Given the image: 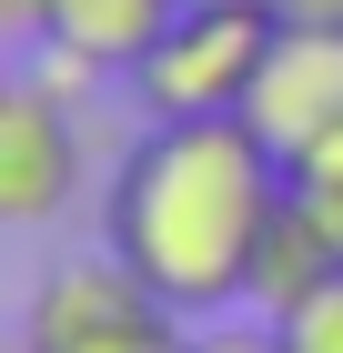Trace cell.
Here are the masks:
<instances>
[{
  "instance_id": "6da1fadb",
  "label": "cell",
  "mask_w": 343,
  "mask_h": 353,
  "mask_svg": "<svg viewBox=\"0 0 343 353\" xmlns=\"http://www.w3.org/2000/svg\"><path fill=\"white\" fill-rule=\"evenodd\" d=\"M293 202V162L253 121H152L101 192V252L141 272L182 323L242 313L253 252Z\"/></svg>"
},
{
  "instance_id": "7a4b0ae2",
  "label": "cell",
  "mask_w": 343,
  "mask_h": 353,
  "mask_svg": "<svg viewBox=\"0 0 343 353\" xmlns=\"http://www.w3.org/2000/svg\"><path fill=\"white\" fill-rule=\"evenodd\" d=\"M273 41H283V21L263 0H182V21L141 51L132 91L152 121H242Z\"/></svg>"
},
{
  "instance_id": "3957f363",
  "label": "cell",
  "mask_w": 343,
  "mask_h": 353,
  "mask_svg": "<svg viewBox=\"0 0 343 353\" xmlns=\"http://www.w3.org/2000/svg\"><path fill=\"white\" fill-rule=\"evenodd\" d=\"M21 353H192V323L101 252V263H51L30 283Z\"/></svg>"
},
{
  "instance_id": "277c9868",
  "label": "cell",
  "mask_w": 343,
  "mask_h": 353,
  "mask_svg": "<svg viewBox=\"0 0 343 353\" xmlns=\"http://www.w3.org/2000/svg\"><path fill=\"white\" fill-rule=\"evenodd\" d=\"M81 192V132L61 111L51 81H10L0 91V222L30 232V222H61Z\"/></svg>"
},
{
  "instance_id": "5b68a950",
  "label": "cell",
  "mask_w": 343,
  "mask_h": 353,
  "mask_svg": "<svg viewBox=\"0 0 343 353\" xmlns=\"http://www.w3.org/2000/svg\"><path fill=\"white\" fill-rule=\"evenodd\" d=\"M242 121L283 162H303L323 132H343V30H283L263 81H253V101H242Z\"/></svg>"
},
{
  "instance_id": "8992f818",
  "label": "cell",
  "mask_w": 343,
  "mask_h": 353,
  "mask_svg": "<svg viewBox=\"0 0 343 353\" xmlns=\"http://www.w3.org/2000/svg\"><path fill=\"white\" fill-rule=\"evenodd\" d=\"M172 21H182V0H41V21H30V30H41V51L132 81L141 51H152Z\"/></svg>"
},
{
  "instance_id": "52a82bcc",
  "label": "cell",
  "mask_w": 343,
  "mask_h": 353,
  "mask_svg": "<svg viewBox=\"0 0 343 353\" xmlns=\"http://www.w3.org/2000/svg\"><path fill=\"white\" fill-rule=\"evenodd\" d=\"M343 272V243L323 232V212L293 192L283 212H273V232H263V252H253V283H242V313H263V323H283L293 303H313L323 283Z\"/></svg>"
},
{
  "instance_id": "ba28073f",
  "label": "cell",
  "mask_w": 343,
  "mask_h": 353,
  "mask_svg": "<svg viewBox=\"0 0 343 353\" xmlns=\"http://www.w3.org/2000/svg\"><path fill=\"white\" fill-rule=\"evenodd\" d=\"M293 192L313 202V212H323V232H333V243H343V132H323L313 152L293 162Z\"/></svg>"
},
{
  "instance_id": "9c48e42d",
  "label": "cell",
  "mask_w": 343,
  "mask_h": 353,
  "mask_svg": "<svg viewBox=\"0 0 343 353\" xmlns=\"http://www.w3.org/2000/svg\"><path fill=\"white\" fill-rule=\"evenodd\" d=\"M283 343H293V353H343V272L323 283L313 303H293V313H283Z\"/></svg>"
},
{
  "instance_id": "30bf717a",
  "label": "cell",
  "mask_w": 343,
  "mask_h": 353,
  "mask_svg": "<svg viewBox=\"0 0 343 353\" xmlns=\"http://www.w3.org/2000/svg\"><path fill=\"white\" fill-rule=\"evenodd\" d=\"M192 353H293V343L263 313H212V323H192Z\"/></svg>"
},
{
  "instance_id": "8fae6325",
  "label": "cell",
  "mask_w": 343,
  "mask_h": 353,
  "mask_svg": "<svg viewBox=\"0 0 343 353\" xmlns=\"http://www.w3.org/2000/svg\"><path fill=\"white\" fill-rule=\"evenodd\" d=\"M283 30H343V0H273Z\"/></svg>"
},
{
  "instance_id": "7c38bea8",
  "label": "cell",
  "mask_w": 343,
  "mask_h": 353,
  "mask_svg": "<svg viewBox=\"0 0 343 353\" xmlns=\"http://www.w3.org/2000/svg\"><path fill=\"white\" fill-rule=\"evenodd\" d=\"M0 10H10V21H21V30H30V21H41V0H0Z\"/></svg>"
},
{
  "instance_id": "4fadbf2b",
  "label": "cell",
  "mask_w": 343,
  "mask_h": 353,
  "mask_svg": "<svg viewBox=\"0 0 343 353\" xmlns=\"http://www.w3.org/2000/svg\"><path fill=\"white\" fill-rule=\"evenodd\" d=\"M263 10H273V0H263Z\"/></svg>"
}]
</instances>
